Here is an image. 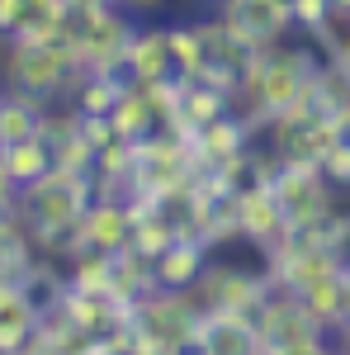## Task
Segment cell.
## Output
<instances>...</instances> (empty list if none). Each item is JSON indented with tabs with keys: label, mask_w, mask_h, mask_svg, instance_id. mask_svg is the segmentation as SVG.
<instances>
[{
	"label": "cell",
	"mask_w": 350,
	"mask_h": 355,
	"mask_svg": "<svg viewBox=\"0 0 350 355\" xmlns=\"http://www.w3.org/2000/svg\"><path fill=\"white\" fill-rule=\"evenodd\" d=\"M194 303L204 313H251L265 303L270 294V279L265 275H246L237 266H204V275L194 279Z\"/></svg>",
	"instance_id": "obj_4"
},
{
	"label": "cell",
	"mask_w": 350,
	"mask_h": 355,
	"mask_svg": "<svg viewBox=\"0 0 350 355\" xmlns=\"http://www.w3.org/2000/svg\"><path fill=\"white\" fill-rule=\"evenodd\" d=\"M43 327V313L28 303L19 279H0V355L24 351Z\"/></svg>",
	"instance_id": "obj_9"
},
{
	"label": "cell",
	"mask_w": 350,
	"mask_h": 355,
	"mask_svg": "<svg viewBox=\"0 0 350 355\" xmlns=\"http://www.w3.org/2000/svg\"><path fill=\"white\" fill-rule=\"evenodd\" d=\"M90 199H95V175H76V171L53 166L48 175H38L33 185L19 190V218L28 223L33 242H67L76 251V223H81Z\"/></svg>",
	"instance_id": "obj_2"
},
{
	"label": "cell",
	"mask_w": 350,
	"mask_h": 355,
	"mask_svg": "<svg viewBox=\"0 0 350 355\" xmlns=\"http://www.w3.org/2000/svg\"><path fill=\"white\" fill-rule=\"evenodd\" d=\"M114 5H119V10H128L133 19H142V15H152V10H161L166 0H114Z\"/></svg>",
	"instance_id": "obj_16"
},
{
	"label": "cell",
	"mask_w": 350,
	"mask_h": 355,
	"mask_svg": "<svg viewBox=\"0 0 350 355\" xmlns=\"http://www.w3.org/2000/svg\"><path fill=\"white\" fill-rule=\"evenodd\" d=\"M43 114L33 100L15 95V90H0V152L15 147V142H28V137H43Z\"/></svg>",
	"instance_id": "obj_11"
},
{
	"label": "cell",
	"mask_w": 350,
	"mask_h": 355,
	"mask_svg": "<svg viewBox=\"0 0 350 355\" xmlns=\"http://www.w3.org/2000/svg\"><path fill=\"white\" fill-rule=\"evenodd\" d=\"M204 266H209V246L199 242V237H175V242L152 261V270H157V289H185V294H189L194 279L204 275Z\"/></svg>",
	"instance_id": "obj_10"
},
{
	"label": "cell",
	"mask_w": 350,
	"mask_h": 355,
	"mask_svg": "<svg viewBox=\"0 0 350 355\" xmlns=\"http://www.w3.org/2000/svg\"><path fill=\"white\" fill-rule=\"evenodd\" d=\"M222 19L237 24L256 48H274L294 28V0H218Z\"/></svg>",
	"instance_id": "obj_5"
},
{
	"label": "cell",
	"mask_w": 350,
	"mask_h": 355,
	"mask_svg": "<svg viewBox=\"0 0 350 355\" xmlns=\"http://www.w3.org/2000/svg\"><path fill=\"white\" fill-rule=\"evenodd\" d=\"M331 10H336V0H294V28H303L313 38L331 19Z\"/></svg>",
	"instance_id": "obj_14"
},
{
	"label": "cell",
	"mask_w": 350,
	"mask_h": 355,
	"mask_svg": "<svg viewBox=\"0 0 350 355\" xmlns=\"http://www.w3.org/2000/svg\"><path fill=\"white\" fill-rule=\"evenodd\" d=\"M100 5H114V0H71V15H85V10H100Z\"/></svg>",
	"instance_id": "obj_18"
},
{
	"label": "cell",
	"mask_w": 350,
	"mask_h": 355,
	"mask_svg": "<svg viewBox=\"0 0 350 355\" xmlns=\"http://www.w3.org/2000/svg\"><path fill=\"white\" fill-rule=\"evenodd\" d=\"M170 33V62H175V76L199 81L204 67H209V43H204V24H166Z\"/></svg>",
	"instance_id": "obj_12"
},
{
	"label": "cell",
	"mask_w": 350,
	"mask_h": 355,
	"mask_svg": "<svg viewBox=\"0 0 350 355\" xmlns=\"http://www.w3.org/2000/svg\"><path fill=\"white\" fill-rule=\"evenodd\" d=\"M246 152H251V119H242V114H232V110L194 133L199 171H222L227 162H237Z\"/></svg>",
	"instance_id": "obj_7"
},
{
	"label": "cell",
	"mask_w": 350,
	"mask_h": 355,
	"mask_svg": "<svg viewBox=\"0 0 350 355\" xmlns=\"http://www.w3.org/2000/svg\"><path fill=\"white\" fill-rule=\"evenodd\" d=\"M133 33H137V19L128 10H119V5H100V10L71 15V43L81 53V71L123 76V57H128Z\"/></svg>",
	"instance_id": "obj_3"
},
{
	"label": "cell",
	"mask_w": 350,
	"mask_h": 355,
	"mask_svg": "<svg viewBox=\"0 0 350 355\" xmlns=\"http://www.w3.org/2000/svg\"><path fill=\"white\" fill-rule=\"evenodd\" d=\"M346 355H350V341H346Z\"/></svg>",
	"instance_id": "obj_19"
},
{
	"label": "cell",
	"mask_w": 350,
	"mask_h": 355,
	"mask_svg": "<svg viewBox=\"0 0 350 355\" xmlns=\"http://www.w3.org/2000/svg\"><path fill=\"white\" fill-rule=\"evenodd\" d=\"M0 162H5L10 175H15V185L24 190V185H33L38 175H48V171H53V147H48V137H28V142L5 147V152H0Z\"/></svg>",
	"instance_id": "obj_13"
},
{
	"label": "cell",
	"mask_w": 350,
	"mask_h": 355,
	"mask_svg": "<svg viewBox=\"0 0 350 355\" xmlns=\"http://www.w3.org/2000/svg\"><path fill=\"white\" fill-rule=\"evenodd\" d=\"M341 336L350 341V261H346V313H341Z\"/></svg>",
	"instance_id": "obj_17"
},
{
	"label": "cell",
	"mask_w": 350,
	"mask_h": 355,
	"mask_svg": "<svg viewBox=\"0 0 350 355\" xmlns=\"http://www.w3.org/2000/svg\"><path fill=\"white\" fill-rule=\"evenodd\" d=\"M71 28V0H0V38H57Z\"/></svg>",
	"instance_id": "obj_6"
},
{
	"label": "cell",
	"mask_w": 350,
	"mask_h": 355,
	"mask_svg": "<svg viewBox=\"0 0 350 355\" xmlns=\"http://www.w3.org/2000/svg\"><path fill=\"white\" fill-rule=\"evenodd\" d=\"M81 81V53L71 43V28L57 38H5V90L33 100L38 110H53L62 95Z\"/></svg>",
	"instance_id": "obj_1"
},
{
	"label": "cell",
	"mask_w": 350,
	"mask_h": 355,
	"mask_svg": "<svg viewBox=\"0 0 350 355\" xmlns=\"http://www.w3.org/2000/svg\"><path fill=\"white\" fill-rule=\"evenodd\" d=\"M317 166H322V175L331 180V185H341V190H346V185H350V137L331 142V147H326V157Z\"/></svg>",
	"instance_id": "obj_15"
},
{
	"label": "cell",
	"mask_w": 350,
	"mask_h": 355,
	"mask_svg": "<svg viewBox=\"0 0 350 355\" xmlns=\"http://www.w3.org/2000/svg\"><path fill=\"white\" fill-rule=\"evenodd\" d=\"M123 76L137 85H157L175 76V62H170V33L166 28H142L137 24L128 57H123Z\"/></svg>",
	"instance_id": "obj_8"
}]
</instances>
